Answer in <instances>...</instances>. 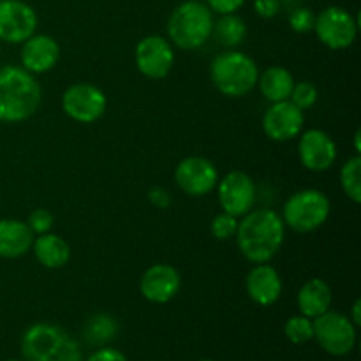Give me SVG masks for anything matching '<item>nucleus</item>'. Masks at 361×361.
Returning <instances> with one entry per match:
<instances>
[{
  "label": "nucleus",
  "instance_id": "nucleus-17",
  "mask_svg": "<svg viewBox=\"0 0 361 361\" xmlns=\"http://www.w3.org/2000/svg\"><path fill=\"white\" fill-rule=\"evenodd\" d=\"M21 66L32 74L51 71L60 59V46L51 35L34 34L21 42Z\"/></svg>",
  "mask_w": 361,
  "mask_h": 361
},
{
  "label": "nucleus",
  "instance_id": "nucleus-35",
  "mask_svg": "<svg viewBox=\"0 0 361 361\" xmlns=\"http://www.w3.org/2000/svg\"><path fill=\"white\" fill-rule=\"evenodd\" d=\"M360 309H361V300H356L355 303H353V310H351V317H349V319H351V323L355 324L356 328L360 326L361 324V316H360Z\"/></svg>",
  "mask_w": 361,
  "mask_h": 361
},
{
  "label": "nucleus",
  "instance_id": "nucleus-10",
  "mask_svg": "<svg viewBox=\"0 0 361 361\" xmlns=\"http://www.w3.org/2000/svg\"><path fill=\"white\" fill-rule=\"evenodd\" d=\"M37 13L21 0H0V41L21 44L37 30Z\"/></svg>",
  "mask_w": 361,
  "mask_h": 361
},
{
  "label": "nucleus",
  "instance_id": "nucleus-22",
  "mask_svg": "<svg viewBox=\"0 0 361 361\" xmlns=\"http://www.w3.org/2000/svg\"><path fill=\"white\" fill-rule=\"evenodd\" d=\"M257 87L267 101L281 102L288 101L291 95L293 87H295V78L291 71L282 66H270L263 71L257 78Z\"/></svg>",
  "mask_w": 361,
  "mask_h": 361
},
{
  "label": "nucleus",
  "instance_id": "nucleus-36",
  "mask_svg": "<svg viewBox=\"0 0 361 361\" xmlns=\"http://www.w3.org/2000/svg\"><path fill=\"white\" fill-rule=\"evenodd\" d=\"M361 133H360V130H356V133H355V148H356V154H358L360 155V152H361V148H360V140H361Z\"/></svg>",
  "mask_w": 361,
  "mask_h": 361
},
{
  "label": "nucleus",
  "instance_id": "nucleus-26",
  "mask_svg": "<svg viewBox=\"0 0 361 361\" xmlns=\"http://www.w3.org/2000/svg\"><path fill=\"white\" fill-rule=\"evenodd\" d=\"M284 334L288 337V341H291L293 344H307L314 338V324L312 319L305 316H293L286 321Z\"/></svg>",
  "mask_w": 361,
  "mask_h": 361
},
{
  "label": "nucleus",
  "instance_id": "nucleus-24",
  "mask_svg": "<svg viewBox=\"0 0 361 361\" xmlns=\"http://www.w3.org/2000/svg\"><path fill=\"white\" fill-rule=\"evenodd\" d=\"M118 331V324L108 314H97L92 316L85 324V341L92 345H102L111 341Z\"/></svg>",
  "mask_w": 361,
  "mask_h": 361
},
{
  "label": "nucleus",
  "instance_id": "nucleus-9",
  "mask_svg": "<svg viewBox=\"0 0 361 361\" xmlns=\"http://www.w3.org/2000/svg\"><path fill=\"white\" fill-rule=\"evenodd\" d=\"M108 99L104 92L90 83L71 85L62 95V109L69 118L80 123H94L104 115Z\"/></svg>",
  "mask_w": 361,
  "mask_h": 361
},
{
  "label": "nucleus",
  "instance_id": "nucleus-5",
  "mask_svg": "<svg viewBox=\"0 0 361 361\" xmlns=\"http://www.w3.org/2000/svg\"><path fill=\"white\" fill-rule=\"evenodd\" d=\"M214 16L207 4L185 0L175 7L168 20V35L180 49H197L210 39Z\"/></svg>",
  "mask_w": 361,
  "mask_h": 361
},
{
  "label": "nucleus",
  "instance_id": "nucleus-21",
  "mask_svg": "<svg viewBox=\"0 0 361 361\" xmlns=\"http://www.w3.org/2000/svg\"><path fill=\"white\" fill-rule=\"evenodd\" d=\"M34 256L44 268H62L69 263L71 259V247L62 236L53 235V233H44L37 235V238L32 243Z\"/></svg>",
  "mask_w": 361,
  "mask_h": 361
},
{
  "label": "nucleus",
  "instance_id": "nucleus-38",
  "mask_svg": "<svg viewBox=\"0 0 361 361\" xmlns=\"http://www.w3.org/2000/svg\"><path fill=\"white\" fill-rule=\"evenodd\" d=\"M201 361H212V360H201Z\"/></svg>",
  "mask_w": 361,
  "mask_h": 361
},
{
  "label": "nucleus",
  "instance_id": "nucleus-23",
  "mask_svg": "<svg viewBox=\"0 0 361 361\" xmlns=\"http://www.w3.org/2000/svg\"><path fill=\"white\" fill-rule=\"evenodd\" d=\"M212 34L215 35L219 44L226 48H235L242 44L243 39L247 37V25L245 21L235 14H222L219 21H214V30Z\"/></svg>",
  "mask_w": 361,
  "mask_h": 361
},
{
  "label": "nucleus",
  "instance_id": "nucleus-8",
  "mask_svg": "<svg viewBox=\"0 0 361 361\" xmlns=\"http://www.w3.org/2000/svg\"><path fill=\"white\" fill-rule=\"evenodd\" d=\"M317 39L330 49H345L356 41L358 20L344 7L331 6L321 11L314 23Z\"/></svg>",
  "mask_w": 361,
  "mask_h": 361
},
{
  "label": "nucleus",
  "instance_id": "nucleus-1",
  "mask_svg": "<svg viewBox=\"0 0 361 361\" xmlns=\"http://www.w3.org/2000/svg\"><path fill=\"white\" fill-rule=\"evenodd\" d=\"M235 236L247 261L254 264L270 263L284 243L286 224L271 208H256L243 215Z\"/></svg>",
  "mask_w": 361,
  "mask_h": 361
},
{
  "label": "nucleus",
  "instance_id": "nucleus-13",
  "mask_svg": "<svg viewBox=\"0 0 361 361\" xmlns=\"http://www.w3.org/2000/svg\"><path fill=\"white\" fill-rule=\"evenodd\" d=\"M175 182L187 196L201 197L210 194L219 183L214 162L204 157H187L176 166Z\"/></svg>",
  "mask_w": 361,
  "mask_h": 361
},
{
  "label": "nucleus",
  "instance_id": "nucleus-18",
  "mask_svg": "<svg viewBox=\"0 0 361 361\" xmlns=\"http://www.w3.org/2000/svg\"><path fill=\"white\" fill-rule=\"evenodd\" d=\"M247 295L254 303L261 307H270L281 298L282 279L271 264H256L245 277Z\"/></svg>",
  "mask_w": 361,
  "mask_h": 361
},
{
  "label": "nucleus",
  "instance_id": "nucleus-28",
  "mask_svg": "<svg viewBox=\"0 0 361 361\" xmlns=\"http://www.w3.org/2000/svg\"><path fill=\"white\" fill-rule=\"evenodd\" d=\"M236 228H238V219L226 212L215 215L210 224L212 235L217 240H231L236 235Z\"/></svg>",
  "mask_w": 361,
  "mask_h": 361
},
{
  "label": "nucleus",
  "instance_id": "nucleus-30",
  "mask_svg": "<svg viewBox=\"0 0 361 361\" xmlns=\"http://www.w3.org/2000/svg\"><path fill=\"white\" fill-rule=\"evenodd\" d=\"M27 226L30 228V231L34 233V235H44V233H49V229L53 228L51 212L44 210V208H37V210H34L30 214Z\"/></svg>",
  "mask_w": 361,
  "mask_h": 361
},
{
  "label": "nucleus",
  "instance_id": "nucleus-34",
  "mask_svg": "<svg viewBox=\"0 0 361 361\" xmlns=\"http://www.w3.org/2000/svg\"><path fill=\"white\" fill-rule=\"evenodd\" d=\"M87 361H127V358L118 351V349L102 348L99 349V351H95Z\"/></svg>",
  "mask_w": 361,
  "mask_h": 361
},
{
  "label": "nucleus",
  "instance_id": "nucleus-27",
  "mask_svg": "<svg viewBox=\"0 0 361 361\" xmlns=\"http://www.w3.org/2000/svg\"><path fill=\"white\" fill-rule=\"evenodd\" d=\"M319 99V92H317V87L310 81H300V83H295L293 87L291 95H289V101L296 106V108L302 109L303 113L307 109L312 108L314 104Z\"/></svg>",
  "mask_w": 361,
  "mask_h": 361
},
{
  "label": "nucleus",
  "instance_id": "nucleus-2",
  "mask_svg": "<svg viewBox=\"0 0 361 361\" xmlns=\"http://www.w3.org/2000/svg\"><path fill=\"white\" fill-rule=\"evenodd\" d=\"M41 85L23 67L0 69V122L16 123L28 120L41 106Z\"/></svg>",
  "mask_w": 361,
  "mask_h": 361
},
{
  "label": "nucleus",
  "instance_id": "nucleus-20",
  "mask_svg": "<svg viewBox=\"0 0 361 361\" xmlns=\"http://www.w3.org/2000/svg\"><path fill=\"white\" fill-rule=\"evenodd\" d=\"M300 314L309 319H316L321 314L328 312L334 302V293L328 282L323 279H310L298 291Z\"/></svg>",
  "mask_w": 361,
  "mask_h": 361
},
{
  "label": "nucleus",
  "instance_id": "nucleus-29",
  "mask_svg": "<svg viewBox=\"0 0 361 361\" xmlns=\"http://www.w3.org/2000/svg\"><path fill=\"white\" fill-rule=\"evenodd\" d=\"M314 23H316V14L309 7H298V9H295L289 14V25L298 34L314 30Z\"/></svg>",
  "mask_w": 361,
  "mask_h": 361
},
{
  "label": "nucleus",
  "instance_id": "nucleus-25",
  "mask_svg": "<svg viewBox=\"0 0 361 361\" xmlns=\"http://www.w3.org/2000/svg\"><path fill=\"white\" fill-rule=\"evenodd\" d=\"M341 185L353 203L361 201V157L355 155L341 169Z\"/></svg>",
  "mask_w": 361,
  "mask_h": 361
},
{
  "label": "nucleus",
  "instance_id": "nucleus-31",
  "mask_svg": "<svg viewBox=\"0 0 361 361\" xmlns=\"http://www.w3.org/2000/svg\"><path fill=\"white\" fill-rule=\"evenodd\" d=\"M207 6L212 13L217 14H235L236 11L242 9L245 0H207Z\"/></svg>",
  "mask_w": 361,
  "mask_h": 361
},
{
  "label": "nucleus",
  "instance_id": "nucleus-19",
  "mask_svg": "<svg viewBox=\"0 0 361 361\" xmlns=\"http://www.w3.org/2000/svg\"><path fill=\"white\" fill-rule=\"evenodd\" d=\"M34 233L27 222L18 219H2L0 221V257L16 259L25 256L32 249Z\"/></svg>",
  "mask_w": 361,
  "mask_h": 361
},
{
  "label": "nucleus",
  "instance_id": "nucleus-16",
  "mask_svg": "<svg viewBox=\"0 0 361 361\" xmlns=\"http://www.w3.org/2000/svg\"><path fill=\"white\" fill-rule=\"evenodd\" d=\"M178 270L171 264L159 263L148 268L140 281V291L148 302L152 303H168L175 298L180 291Z\"/></svg>",
  "mask_w": 361,
  "mask_h": 361
},
{
  "label": "nucleus",
  "instance_id": "nucleus-6",
  "mask_svg": "<svg viewBox=\"0 0 361 361\" xmlns=\"http://www.w3.org/2000/svg\"><path fill=\"white\" fill-rule=\"evenodd\" d=\"M330 212L326 194L317 189H303L286 201L282 221L296 233H312L328 221Z\"/></svg>",
  "mask_w": 361,
  "mask_h": 361
},
{
  "label": "nucleus",
  "instance_id": "nucleus-33",
  "mask_svg": "<svg viewBox=\"0 0 361 361\" xmlns=\"http://www.w3.org/2000/svg\"><path fill=\"white\" fill-rule=\"evenodd\" d=\"M279 0H254V11L261 18H274L279 13Z\"/></svg>",
  "mask_w": 361,
  "mask_h": 361
},
{
  "label": "nucleus",
  "instance_id": "nucleus-15",
  "mask_svg": "<svg viewBox=\"0 0 361 361\" xmlns=\"http://www.w3.org/2000/svg\"><path fill=\"white\" fill-rule=\"evenodd\" d=\"M305 115L296 108L291 101L271 102L270 108L263 115V130L271 141L284 143V141L298 137L303 130Z\"/></svg>",
  "mask_w": 361,
  "mask_h": 361
},
{
  "label": "nucleus",
  "instance_id": "nucleus-37",
  "mask_svg": "<svg viewBox=\"0 0 361 361\" xmlns=\"http://www.w3.org/2000/svg\"><path fill=\"white\" fill-rule=\"evenodd\" d=\"M6 361H20V360H6Z\"/></svg>",
  "mask_w": 361,
  "mask_h": 361
},
{
  "label": "nucleus",
  "instance_id": "nucleus-32",
  "mask_svg": "<svg viewBox=\"0 0 361 361\" xmlns=\"http://www.w3.org/2000/svg\"><path fill=\"white\" fill-rule=\"evenodd\" d=\"M148 201H150L155 208L166 210V208H169V204H171V196H169V192L164 187H152V189L148 190Z\"/></svg>",
  "mask_w": 361,
  "mask_h": 361
},
{
  "label": "nucleus",
  "instance_id": "nucleus-12",
  "mask_svg": "<svg viewBox=\"0 0 361 361\" xmlns=\"http://www.w3.org/2000/svg\"><path fill=\"white\" fill-rule=\"evenodd\" d=\"M175 66L171 42L161 35H147L136 44V67L150 80H162Z\"/></svg>",
  "mask_w": 361,
  "mask_h": 361
},
{
  "label": "nucleus",
  "instance_id": "nucleus-7",
  "mask_svg": "<svg viewBox=\"0 0 361 361\" xmlns=\"http://www.w3.org/2000/svg\"><path fill=\"white\" fill-rule=\"evenodd\" d=\"M312 324L314 338L328 355L345 356L353 351L356 344V326L348 316L328 310L312 319Z\"/></svg>",
  "mask_w": 361,
  "mask_h": 361
},
{
  "label": "nucleus",
  "instance_id": "nucleus-14",
  "mask_svg": "<svg viewBox=\"0 0 361 361\" xmlns=\"http://www.w3.org/2000/svg\"><path fill=\"white\" fill-rule=\"evenodd\" d=\"M298 157L303 168L321 173L330 169L337 161V145L334 137L321 129H309L300 134Z\"/></svg>",
  "mask_w": 361,
  "mask_h": 361
},
{
  "label": "nucleus",
  "instance_id": "nucleus-11",
  "mask_svg": "<svg viewBox=\"0 0 361 361\" xmlns=\"http://www.w3.org/2000/svg\"><path fill=\"white\" fill-rule=\"evenodd\" d=\"M219 203L222 212L235 215L236 219L249 214L256 203L254 180L243 171H231L217 183Z\"/></svg>",
  "mask_w": 361,
  "mask_h": 361
},
{
  "label": "nucleus",
  "instance_id": "nucleus-3",
  "mask_svg": "<svg viewBox=\"0 0 361 361\" xmlns=\"http://www.w3.org/2000/svg\"><path fill=\"white\" fill-rule=\"evenodd\" d=\"M21 353L27 361H81L78 342L60 326L37 323L21 338Z\"/></svg>",
  "mask_w": 361,
  "mask_h": 361
},
{
  "label": "nucleus",
  "instance_id": "nucleus-4",
  "mask_svg": "<svg viewBox=\"0 0 361 361\" xmlns=\"http://www.w3.org/2000/svg\"><path fill=\"white\" fill-rule=\"evenodd\" d=\"M210 78L226 97H243L257 85L259 69L247 53L228 49L212 60Z\"/></svg>",
  "mask_w": 361,
  "mask_h": 361
}]
</instances>
